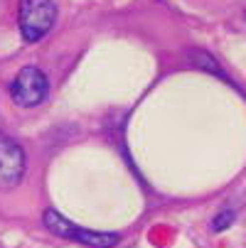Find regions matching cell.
Wrapping results in <instances>:
<instances>
[{
    "label": "cell",
    "mask_w": 246,
    "mask_h": 248,
    "mask_svg": "<svg viewBox=\"0 0 246 248\" xmlns=\"http://www.w3.org/2000/svg\"><path fill=\"white\" fill-rule=\"evenodd\" d=\"M57 20L54 0H20V32L27 42H40Z\"/></svg>",
    "instance_id": "obj_1"
},
{
    "label": "cell",
    "mask_w": 246,
    "mask_h": 248,
    "mask_svg": "<svg viewBox=\"0 0 246 248\" xmlns=\"http://www.w3.org/2000/svg\"><path fill=\"white\" fill-rule=\"evenodd\" d=\"M25 174V153L17 140L0 133V189H13Z\"/></svg>",
    "instance_id": "obj_4"
},
{
    "label": "cell",
    "mask_w": 246,
    "mask_h": 248,
    "mask_svg": "<svg viewBox=\"0 0 246 248\" xmlns=\"http://www.w3.org/2000/svg\"><path fill=\"white\" fill-rule=\"evenodd\" d=\"M47 89H49V84H47V77L42 69L22 66L10 84V96L22 108H32V106H37L47 96Z\"/></svg>",
    "instance_id": "obj_3"
},
{
    "label": "cell",
    "mask_w": 246,
    "mask_h": 248,
    "mask_svg": "<svg viewBox=\"0 0 246 248\" xmlns=\"http://www.w3.org/2000/svg\"><path fill=\"white\" fill-rule=\"evenodd\" d=\"M42 221H45V226H47L52 233H57V236H62V238H74L77 243H84V246H89V248H111V246H116V243L121 241L118 233H103V231L82 229V226H77V224H72V221H66L59 211H52V209L45 211Z\"/></svg>",
    "instance_id": "obj_2"
},
{
    "label": "cell",
    "mask_w": 246,
    "mask_h": 248,
    "mask_svg": "<svg viewBox=\"0 0 246 248\" xmlns=\"http://www.w3.org/2000/svg\"><path fill=\"white\" fill-rule=\"evenodd\" d=\"M234 219H236V214L231 209H222L219 214L212 219V231H224V229H229L231 224H234Z\"/></svg>",
    "instance_id": "obj_5"
}]
</instances>
